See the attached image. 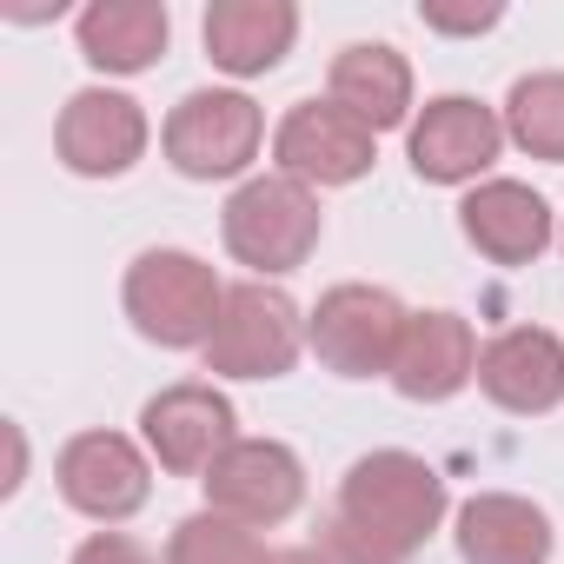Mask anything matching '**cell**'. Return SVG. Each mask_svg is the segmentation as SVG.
Here are the masks:
<instances>
[{
    "label": "cell",
    "instance_id": "obj_21",
    "mask_svg": "<svg viewBox=\"0 0 564 564\" xmlns=\"http://www.w3.org/2000/svg\"><path fill=\"white\" fill-rule=\"evenodd\" d=\"M265 557L272 551L259 544V531L226 511H193L166 538V564H265Z\"/></svg>",
    "mask_w": 564,
    "mask_h": 564
},
{
    "label": "cell",
    "instance_id": "obj_22",
    "mask_svg": "<svg viewBox=\"0 0 564 564\" xmlns=\"http://www.w3.org/2000/svg\"><path fill=\"white\" fill-rule=\"evenodd\" d=\"M67 564H160V557H153L140 538H127V531H94Z\"/></svg>",
    "mask_w": 564,
    "mask_h": 564
},
{
    "label": "cell",
    "instance_id": "obj_19",
    "mask_svg": "<svg viewBox=\"0 0 564 564\" xmlns=\"http://www.w3.org/2000/svg\"><path fill=\"white\" fill-rule=\"evenodd\" d=\"M80 61L100 67V74H147L166 41H173V21L160 0H94L80 14Z\"/></svg>",
    "mask_w": 564,
    "mask_h": 564
},
{
    "label": "cell",
    "instance_id": "obj_12",
    "mask_svg": "<svg viewBox=\"0 0 564 564\" xmlns=\"http://www.w3.org/2000/svg\"><path fill=\"white\" fill-rule=\"evenodd\" d=\"M498 147H505V120L471 94H438L412 120V173L432 180V186L478 180L498 160Z\"/></svg>",
    "mask_w": 564,
    "mask_h": 564
},
{
    "label": "cell",
    "instance_id": "obj_13",
    "mask_svg": "<svg viewBox=\"0 0 564 564\" xmlns=\"http://www.w3.org/2000/svg\"><path fill=\"white\" fill-rule=\"evenodd\" d=\"M478 392L511 412V419H538L564 405V346L544 326H511L498 339L478 346Z\"/></svg>",
    "mask_w": 564,
    "mask_h": 564
},
{
    "label": "cell",
    "instance_id": "obj_1",
    "mask_svg": "<svg viewBox=\"0 0 564 564\" xmlns=\"http://www.w3.org/2000/svg\"><path fill=\"white\" fill-rule=\"evenodd\" d=\"M445 478L419 452H366L339 478L333 518L319 524L326 564H412L445 524Z\"/></svg>",
    "mask_w": 564,
    "mask_h": 564
},
{
    "label": "cell",
    "instance_id": "obj_20",
    "mask_svg": "<svg viewBox=\"0 0 564 564\" xmlns=\"http://www.w3.org/2000/svg\"><path fill=\"white\" fill-rule=\"evenodd\" d=\"M505 140L531 160L564 166V74H524L505 94Z\"/></svg>",
    "mask_w": 564,
    "mask_h": 564
},
{
    "label": "cell",
    "instance_id": "obj_8",
    "mask_svg": "<svg viewBox=\"0 0 564 564\" xmlns=\"http://www.w3.org/2000/svg\"><path fill=\"white\" fill-rule=\"evenodd\" d=\"M232 425H239L232 399L219 386H199V379L166 386L140 405V438L160 458V471H173V478H206L219 465V452L239 445Z\"/></svg>",
    "mask_w": 564,
    "mask_h": 564
},
{
    "label": "cell",
    "instance_id": "obj_9",
    "mask_svg": "<svg viewBox=\"0 0 564 564\" xmlns=\"http://www.w3.org/2000/svg\"><path fill=\"white\" fill-rule=\"evenodd\" d=\"M61 498L94 524H127L153 498V465L127 432H74L54 458Z\"/></svg>",
    "mask_w": 564,
    "mask_h": 564
},
{
    "label": "cell",
    "instance_id": "obj_5",
    "mask_svg": "<svg viewBox=\"0 0 564 564\" xmlns=\"http://www.w3.org/2000/svg\"><path fill=\"white\" fill-rule=\"evenodd\" d=\"M405 326H412V313L386 286H359V279H352V286L319 293V306L306 319V346L339 379H379V372L392 379L399 346H405Z\"/></svg>",
    "mask_w": 564,
    "mask_h": 564
},
{
    "label": "cell",
    "instance_id": "obj_24",
    "mask_svg": "<svg viewBox=\"0 0 564 564\" xmlns=\"http://www.w3.org/2000/svg\"><path fill=\"white\" fill-rule=\"evenodd\" d=\"M265 564H326V557H319V551H313V544H293V551H272V557H265Z\"/></svg>",
    "mask_w": 564,
    "mask_h": 564
},
{
    "label": "cell",
    "instance_id": "obj_6",
    "mask_svg": "<svg viewBox=\"0 0 564 564\" xmlns=\"http://www.w3.org/2000/svg\"><path fill=\"white\" fill-rule=\"evenodd\" d=\"M259 140H265V113H259V100H246L232 87L186 94L160 127V147H166L173 173H186V180H239L259 160Z\"/></svg>",
    "mask_w": 564,
    "mask_h": 564
},
{
    "label": "cell",
    "instance_id": "obj_4",
    "mask_svg": "<svg viewBox=\"0 0 564 564\" xmlns=\"http://www.w3.org/2000/svg\"><path fill=\"white\" fill-rule=\"evenodd\" d=\"M306 352V313L265 286V279H246V286H226L219 326L206 339V372L213 379H286Z\"/></svg>",
    "mask_w": 564,
    "mask_h": 564
},
{
    "label": "cell",
    "instance_id": "obj_7",
    "mask_svg": "<svg viewBox=\"0 0 564 564\" xmlns=\"http://www.w3.org/2000/svg\"><path fill=\"white\" fill-rule=\"evenodd\" d=\"M206 485V511H226L252 531L265 524H286L300 505H306V465L293 445L279 438H239L219 452V465L199 478Z\"/></svg>",
    "mask_w": 564,
    "mask_h": 564
},
{
    "label": "cell",
    "instance_id": "obj_11",
    "mask_svg": "<svg viewBox=\"0 0 564 564\" xmlns=\"http://www.w3.org/2000/svg\"><path fill=\"white\" fill-rule=\"evenodd\" d=\"M54 153L80 180H120V173H133V160L147 153V113H140V100L113 94V87H80L61 107V120H54Z\"/></svg>",
    "mask_w": 564,
    "mask_h": 564
},
{
    "label": "cell",
    "instance_id": "obj_17",
    "mask_svg": "<svg viewBox=\"0 0 564 564\" xmlns=\"http://www.w3.org/2000/svg\"><path fill=\"white\" fill-rule=\"evenodd\" d=\"M452 538L465 564H551V518L518 491H471Z\"/></svg>",
    "mask_w": 564,
    "mask_h": 564
},
{
    "label": "cell",
    "instance_id": "obj_10",
    "mask_svg": "<svg viewBox=\"0 0 564 564\" xmlns=\"http://www.w3.org/2000/svg\"><path fill=\"white\" fill-rule=\"evenodd\" d=\"M372 127H359L339 100H300L272 127V160L300 186H352L372 173Z\"/></svg>",
    "mask_w": 564,
    "mask_h": 564
},
{
    "label": "cell",
    "instance_id": "obj_18",
    "mask_svg": "<svg viewBox=\"0 0 564 564\" xmlns=\"http://www.w3.org/2000/svg\"><path fill=\"white\" fill-rule=\"evenodd\" d=\"M333 94L326 100H339L359 127H372V133H392V127H405L412 120V67H405V54L399 47H386V41H352L339 61H333V80H326Z\"/></svg>",
    "mask_w": 564,
    "mask_h": 564
},
{
    "label": "cell",
    "instance_id": "obj_23",
    "mask_svg": "<svg viewBox=\"0 0 564 564\" xmlns=\"http://www.w3.org/2000/svg\"><path fill=\"white\" fill-rule=\"evenodd\" d=\"M419 21H425L432 34H485V28L505 21V8H445V0H425Z\"/></svg>",
    "mask_w": 564,
    "mask_h": 564
},
{
    "label": "cell",
    "instance_id": "obj_2",
    "mask_svg": "<svg viewBox=\"0 0 564 564\" xmlns=\"http://www.w3.org/2000/svg\"><path fill=\"white\" fill-rule=\"evenodd\" d=\"M127 319L140 339L166 346V352H206L213 326H219V306H226V286L219 272L199 259V252H180V246H147L133 265H127Z\"/></svg>",
    "mask_w": 564,
    "mask_h": 564
},
{
    "label": "cell",
    "instance_id": "obj_16",
    "mask_svg": "<svg viewBox=\"0 0 564 564\" xmlns=\"http://www.w3.org/2000/svg\"><path fill=\"white\" fill-rule=\"evenodd\" d=\"M458 226L491 265H531L551 246V206L524 180H478L458 206Z\"/></svg>",
    "mask_w": 564,
    "mask_h": 564
},
{
    "label": "cell",
    "instance_id": "obj_3",
    "mask_svg": "<svg viewBox=\"0 0 564 564\" xmlns=\"http://www.w3.org/2000/svg\"><path fill=\"white\" fill-rule=\"evenodd\" d=\"M326 232V213H319V193L286 180V173H259L246 180L226 213H219V239L239 265H252V279H279V272H300L313 259Z\"/></svg>",
    "mask_w": 564,
    "mask_h": 564
},
{
    "label": "cell",
    "instance_id": "obj_15",
    "mask_svg": "<svg viewBox=\"0 0 564 564\" xmlns=\"http://www.w3.org/2000/svg\"><path fill=\"white\" fill-rule=\"evenodd\" d=\"M206 61L219 74H272L300 41V8L293 0H213L206 8Z\"/></svg>",
    "mask_w": 564,
    "mask_h": 564
},
{
    "label": "cell",
    "instance_id": "obj_14",
    "mask_svg": "<svg viewBox=\"0 0 564 564\" xmlns=\"http://www.w3.org/2000/svg\"><path fill=\"white\" fill-rule=\"evenodd\" d=\"M471 379H478V333H471V319H458V313H412L399 366H392V386L412 405H445Z\"/></svg>",
    "mask_w": 564,
    "mask_h": 564
}]
</instances>
